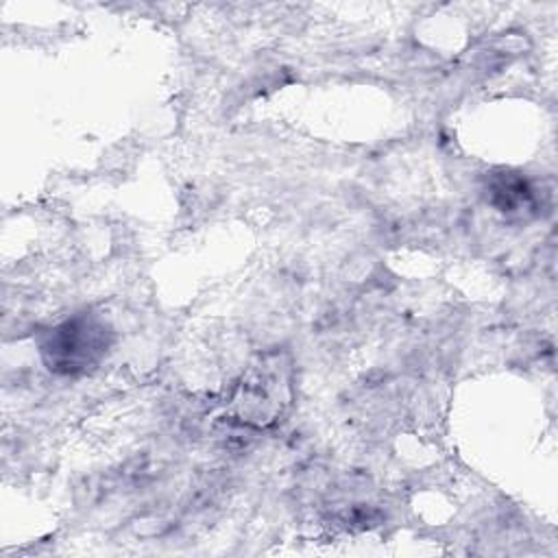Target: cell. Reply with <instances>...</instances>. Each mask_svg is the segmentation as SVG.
Here are the masks:
<instances>
[{"label": "cell", "instance_id": "obj_1", "mask_svg": "<svg viewBox=\"0 0 558 558\" xmlns=\"http://www.w3.org/2000/svg\"><path fill=\"white\" fill-rule=\"evenodd\" d=\"M105 327L92 318L78 316L54 327L44 355L50 368L61 373H76L92 366L105 351Z\"/></svg>", "mask_w": 558, "mask_h": 558}]
</instances>
